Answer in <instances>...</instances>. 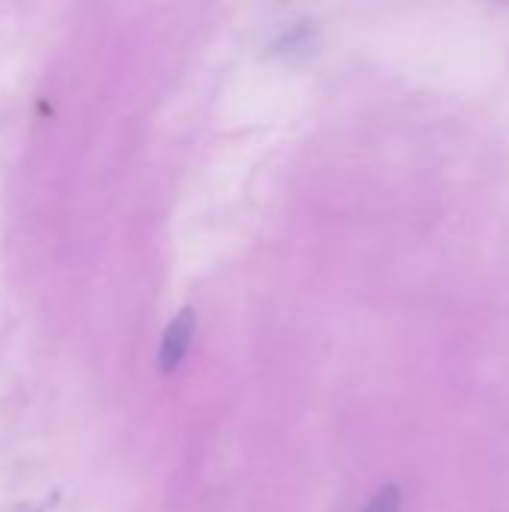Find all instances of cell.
<instances>
[{
  "label": "cell",
  "mask_w": 509,
  "mask_h": 512,
  "mask_svg": "<svg viewBox=\"0 0 509 512\" xmlns=\"http://www.w3.org/2000/svg\"><path fill=\"white\" fill-rule=\"evenodd\" d=\"M366 512H399V495L393 492V489H387V492H381Z\"/></svg>",
  "instance_id": "obj_2"
},
{
  "label": "cell",
  "mask_w": 509,
  "mask_h": 512,
  "mask_svg": "<svg viewBox=\"0 0 509 512\" xmlns=\"http://www.w3.org/2000/svg\"><path fill=\"white\" fill-rule=\"evenodd\" d=\"M192 336H195V312L192 309H183L165 330L162 336V345H159V369L162 372H171L180 366V360L186 357L189 345H192Z\"/></svg>",
  "instance_id": "obj_1"
}]
</instances>
